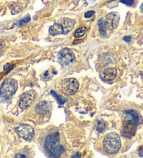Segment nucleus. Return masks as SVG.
<instances>
[{"mask_svg":"<svg viewBox=\"0 0 143 158\" xmlns=\"http://www.w3.org/2000/svg\"><path fill=\"white\" fill-rule=\"evenodd\" d=\"M15 157H26L25 155H21V154H18L16 155Z\"/></svg>","mask_w":143,"mask_h":158,"instance_id":"23","label":"nucleus"},{"mask_svg":"<svg viewBox=\"0 0 143 158\" xmlns=\"http://www.w3.org/2000/svg\"><path fill=\"white\" fill-rule=\"evenodd\" d=\"M98 30L100 31V33L102 36L105 35V21L103 18L100 19L98 22Z\"/></svg>","mask_w":143,"mask_h":158,"instance_id":"13","label":"nucleus"},{"mask_svg":"<svg viewBox=\"0 0 143 158\" xmlns=\"http://www.w3.org/2000/svg\"><path fill=\"white\" fill-rule=\"evenodd\" d=\"M94 13H95V12L94 11H88L87 12V13L84 14V17H85L86 18H91V16H93L94 15Z\"/></svg>","mask_w":143,"mask_h":158,"instance_id":"19","label":"nucleus"},{"mask_svg":"<svg viewBox=\"0 0 143 158\" xmlns=\"http://www.w3.org/2000/svg\"><path fill=\"white\" fill-rule=\"evenodd\" d=\"M123 39H124L126 42H129L130 39H131V38H130V36H126V37H124Z\"/></svg>","mask_w":143,"mask_h":158,"instance_id":"21","label":"nucleus"},{"mask_svg":"<svg viewBox=\"0 0 143 158\" xmlns=\"http://www.w3.org/2000/svg\"><path fill=\"white\" fill-rule=\"evenodd\" d=\"M30 20H31V18H30V16H27V17H25V18L23 19V20H21L19 21L18 23V24H17V25H18V26H21V25H25V24H27V23H29V22L30 21Z\"/></svg>","mask_w":143,"mask_h":158,"instance_id":"17","label":"nucleus"},{"mask_svg":"<svg viewBox=\"0 0 143 158\" xmlns=\"http://www.w3.org/2000/svg\"><path fill=\"white\" fill-rule=\"evenodd\" d=\"M16 131L21 138L26 141H30L34 137L35 131L32 127L26 124H20L16 128Z\"/></svg>","mask_w":143,"mask_h":158,"instance_id":"6","label":"nucleus"},{"mask_svg":"<svg viewBox=\"0 0 143 158\" xmlns=\"http://www.w3.org/2000/svg\"><path fill=\"white\" fill-rule=\"evenodd\" d=\"M18 89V82L16 80L9 78L4 80L0 86V97L6 100L13 96Z\"/></svg>","mask_w":143,"mask_h":158,"instance_id":"5","label":"nucleus"},{"mask_svg":"<svg viewBox=\"0 0 143 158\" xmlns=\"http://www.w3.org/2000/svg\"><path fill=\"white\" fill-rule=\"evenodd\" d=\"M79 83L77 79L74 78L64 79L61 83L62 91L68 95H73L78 90Z\"/></svg>","mask_w":143,"mask_h":158,"instance_id":"7","label":"nucleus"},{"mask_svg":"<svg viewBox=\"0 0 143 158\" xmlns=\"http://www.w3.org/2000/svg\"><path fill=\"white\" fill-rule=\"evenodd\" d=\"M50 109V104L48 103V102L42 101L38 103L36 106L35 110L38 114L41 115H45L47 114Z\"/></svg>","mask_w":143,"mask_h":158,"instance_id":"12","label":"nucleus"},{"mask_svg":"<svg viewBox=\"0 0 143 158\" xmlns=\"http://www.w3.org/2000/svg\"><path fill=\"white\" fill-rule=\"evenodd\" d=\"M75 25V21L70 18H63L57 21L49 29L50 34L53 36L66 34L71 31Z\"/></svg>","mask_w":143,"mask_h":158,"instance_id":"3","label":"nucleus"},{"mask_svg":"<svg viewBox=\"0 0 143 158\" xmlns=\"http://www.w3.org/2000/svg\"><path fill=\"white\" fill-rule=\"evenodd\" d=\"M120 2H122V4H125V5L130 6L133 5V2H134V0H120Z\"/></svg>","mask_w":143,"mask_h":158,"instance_id":"18","label":"nucleus"},{"mask_svg":"<svg viewBox=\"0 0 143 158\" xmlns=\"http://www.w3.org/2000/svg\"><path fill=\"white\" fill-rule=\"evenodd\" d=\"M106 128V123L103 121H98L97 122V125H96V130L99 133H101L104 132V130Z\"/></svg>","mask_w":143,"mask_h":158,"instance_id":"14","label":"nucleus"},{"mask_svg":"<svg viewBox=\"0 0 143 158\" xmlns=\"http://www.w3.org/2000/svg\"><path fill=\"white\" fill-rule=\"evenodd\" d=\"M120 22V15L116 12L108 13L105 18V27L109 30H113L117 28Z\"/></svg>","mask_w":143,"mask_h":158,"instance_id":"10","label":"nucleus"},{"mask_svg":"<svg viewBox=\"0 0 143 158\" xmlns=\"http://www.w3.org/2000/svg\"><path fill=\"white\" fill-rule=\"evenodd\" d=\"M125 120L123 122V135L127 137H131L134 135L137 125L139 123V116L134 110L124 111Z\"/></svg>","mask_w":143,"mask_h":158,"instance_id":"2","label":"nucleus"},{"mask_svg":"<svg viewBox=\"0 0 143 158\" xmlns=\"http://www.w3.org/2000/svg\"><path fill=\"white\" fill-rule=\"evenodd\" d=\"M103 148L108 154H115L122 146L120 136L116 132H110L104 137L103 140Z\"/></svg>","mask_w":143,"mask_h":158,"instance_id":"4","label":"nucleus"},{"mask_svg":"<svg viewBox=\"0 0 143 158\" xmlns=\"http://www.w3.org/2000/svg\"><path fill=\"white\" fill-rule=\"evenodd\" d=\"M140 11H141L142 13H143V3L141 5V6H140Z\"/></svg>","mask_w":143,"mask_h":158,"instance_id":"25","label":"nucleus"},{"mask_svg":"<svg viewBox=\"0 0 143 158\" xmlns=\"http://www.w3.org/2000/svg\"><path fill=\"white\" fill-rule=\"evenodd\" d=\"M51 93L53 96L55 97V98L57 99V100L58 101V103H59L60 104H64L66 102V100L63 98L62 96H59V95H58L56 92L54 91H51Z\"/></svg>","mask_w":143,"mask_h":158,"instance_id":"16","label":"nucleus"},{"mask_svg":"<svg viewBox=\"0 0 143 158\" xmlns=\"http://www.w3.org/2000/svg\"><path fill=\"white\" fill-rule=\"evenodd\" d=\"M44 148L46 153L50 157H59L65 149L60 143L59 132H53L46 137L44 142Z\"/></svg>","mask_w":143,"mask_h":158,"instance_id":"1","label":"nucleus"},{"mask_svg":"<svg viewBox=\"0 0 143 158\" xmlns=\"http://www.w3.org/2000/svg\"><path fill=\"white\" fill-rule=\"evenodd\" d=\"M57 58L60 64L64 66H67L73 61L75 55L71 50L69 48H64L58 52Z\"/></svg>","mask_w":143,"mask_h":158,"instance_id":"8","label":"nucleus"},{"mask_svg":"<svg viewBox=\"0 0 143 158\" xmlns=\"http://www.w3.org/2000/svg\"><path fill=\"white\" fill-rule=\"evenodd\" d=\"M101 79L105 82H110L117 77V70L114 68H108L101 73Z\"/></svg>","mask_w":143,"mask_h":158,"instance_id":"11","label":"nucleus"},{"mask_svg":"<svg viewBox=\"0 0 143 158\" xmlns=\"http://www.w3.org/2000/svg\"><path fill=\"white\" fill-rule=\"evenodd\" d=\"M4 51H5V45L2 43H0V57L4 54Z\"/></svg>","mask_w":143,"mask_h":158,"instance_id":"20","label":"nucleus"},{"mask_svg":"<svg viewBox=\"0 0 143 158\" xmlns=\"http://www.w3.org/2000/svg\"><path fill=\"white\" fill-rule=\"evenodd\" d=\"M36 98V92L34 90H30L24 93L19 102V107L21 109H25L30 107Z\"/></svg>","mask_w":143,"mask_h":158,"instance_id":"9","label":"nucleus"},{"mask_svg":"<svg viewBox=\"0 0 143 158\" xmlns=\"http://www.w3.org/2000/svg\"><path fill=\"white\" fill-rule=\"evenodd\" d=\"M87 31V28L85 26H82V27L79 28L78 30H77L75 32L74 36L76 38H81L82 36H83L84 35Z\"/></svg>","mask_w":143,"mask_h":158,"instance_id":"15","label":"nucleus"},{"mask_svg":"<svg viewBox=\"0 0 143 158\" xmlns=\"http://www.w3.org/2000/svg\"><path fill=\"white\" fill-rule=\"evenodd\" d=\"M138 154H139V155L140 157H142L143 156V150L142 149V150H140V151H139V153H138Z\"/></svg>","mask_w":143,"mask_h":158,"instance_id":"24","label":"nucleus"},{"mask_svg":"<svg viewBox=\"0 0 143 158\" xmlns=\"http://www.w3.org/2000/svg\"><path fill=\"white\" fill-rule=\"evenodd\" d=\"M81 157V154H80V153H77L76 154V155H73V156L72 157L76 158V157Z\"/></svg>","mask_w":143,"mask_h":158,"instance_id":"22","label":"nucleus"}]
</instances>
